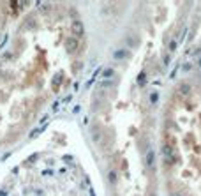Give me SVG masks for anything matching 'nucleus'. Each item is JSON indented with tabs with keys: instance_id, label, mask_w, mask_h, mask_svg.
<instances>
[{
	"instance_id": "nucleus-1",
	"label": "nucleus",
	"mask_w": 201,
	"mask_h": 196,
	"mask_svg": "<svg viewBox=\"0 0 201 196\" xmlns=\"http://www.w3.org/2000/svg\"><path fill=\"white\" fill-rule=\"evenodd\" d=\"M161 161L173 196H201V85L176 87L162 117Z\"/></svg>"
}]
</instances>
